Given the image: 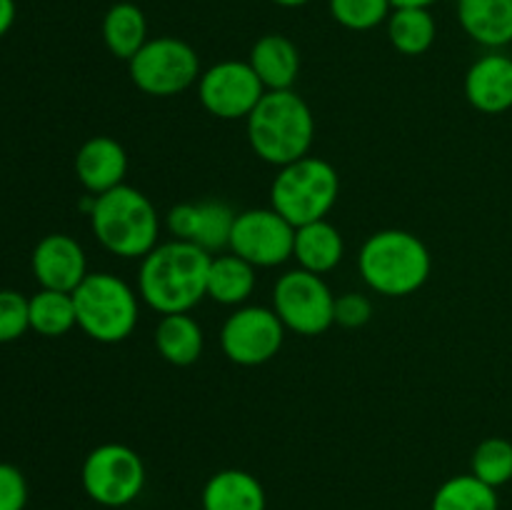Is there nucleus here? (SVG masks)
<instances>
[{
	"mask_svg": "<svg viewBox=\"0 0 512 510\" xmlns=\"http://www.w3.org/2000/svg\"><path fill=\"white\" fill-rule=\"evenodd\" d=\"M213 255L185 240L158 243L143 260L138 293L155 313H190L208 298V270Z\"/></svg>",
	"mask_w": 512,
	"mask_h": 510,
	"instance_id": "f257e3e1",
	"label": "nucleus"
},
{
	"mask_svg": "<svg viewBox=\"0 0 512 510\" xmlns=\"http://www.w3.org/2000/svg\"><path fill=\"white\" fill-rule=\"evenodd\" d=\"M245 133L260 160L283 168L310 155L315 140L313 110L295 90H268L245 118Z\"/></svg>",
	"mask_w": 512,
	"mask_h": 510,
	"instance_id": "f03ea898",
	"label": "nucleus"
},
{
	"mask_svg": "<svg viewBox=\"0 0 512 510\" xmlns=\"http://www.w3.org/2000/svg\"><path fill=\"white\" fill-rule=\"evenodd\" d=\"M88 218L98 243L118 258L143 260L158 245V210L153 200L133 185L123 183L108 193L93 195Z\"/></svg>",
	"mask_w": 512,
	"mask_h": 510,
	"instance_id": "7ed1b4c3",
	"label": "nucleus"
},
{
	"mask_svg": "<svg viewBox=\"0 0 512 510\" xmlns=\"http://www.w3.org/2000/svg\"><path fill=\"white\" fill-rule=\"evenodd\" d=\"M358 268L365 285L385 298H405L428 283L433 258L423 240L410 230H378L363 243Z\"/></svg>",
	"mask_w": 512,
	"mask_h": 510,
	"instance_id": "20e7f679",
	"label": "nucleus"
},
{
	"mask_svg": "<svg viewBox=\"0 0 512 510\" xmlns=\"http://www.w3.org/2000/svg\"><path fill=\"white\" fill-rule=\"evenodd\" d=\"M340 195V175L328 160L305 155L278 168L270 185V208L295 228L325 220Z\"/></svg>",
	"mask_w": 512,
	"mask_h": 510,
	"instance_id": "39448f33",
	"label": "nucleus"
},
{
	"mask_svg": "<svg viewBox=\"0 0 512 510\" xmlns=\"http://www.w3.org/2000/svg\"><path fill=\"white\" fill-rule=\"evenodd\" d=\"M78 328L90 340L113 345L133 335L138 325V295L113 273H88L73 290Z\"/></svg>",
	"mask_w": 512,
	"mask_h": 510,
	"instance_id": "423d86ee",
	"label": "nucleus"
},
{
	"mask_svg": "<svg viewBox=\"0 0 512 510\" xmlns=\"http://www.w3.org/2000/svg\"><path fill=\"white\" fill-rule=\"evenodd\" d=\"M128 73L135 88L145 95L170 98L198 83L203 70L193 45L173 35H160L150 38L128 60Z\"/></svg>",
	"mask_w": 512,
	"mask_h": 510,
	"instance_id": "0eeeda50",
	"label": "nucleus"
},
{
	"mask_svg": "<svg viewBox=\"0 0 512 510\" xmlns=\"http://www.w3.org/2000/svg\"><path fill=\"white\" fill-rule=\"evenodd\" d=\"M85 495L103 508H125L145 488V463L123 443H103L90 450L80 468Z\"/></svg>",
	"mask_w": 512,
	"mask_h": 510,
	"instance_id": "6e6552de",
	"label": "nucleus"
},
{
	"mask_svg": "<svg viewBox=\"0 0 512 510\" xmlns=\"http://www.w3.org/2000/svg\"><path fill=\"white\" fill-rule=\"evenodd\" d=\"M273 310L285 330L298 335H323L335 325V295L323 275L303 268L288 270L273 288Z\"/></svg>",
	"mask_w": 512,
	"mask_h": 510,
	"instance_id": "1a4fd4ad",
	"label": "nucleus"
},
{
	"mask_svg": "<svg viewBox=\"0 0 512 510\" xmlns=\"http://www.w3.org/2000/svg\"><path fill=\"white\" fill-rule=\"evenodd\" d=\"M285 340V325L278 313L265 305H240L228 315L220 330V348L225 358L243 368H255L280 353Z\"/></svg>",
	"mask_w": 512,
	"mask_h": 510,
	"instance_id": "9d476101",
	"label": "nucleus"
},
{
	"mask_svg": "<svg viewBox=\"0 0 512 510\" xmlns=\"http://www.w3.org/2000/svg\"><path fill=\"white\" fill-rule=\"evenodd\" d=\"M295 225L273 208H250L238 213L230 233V253L255 268H275L293 258Z\"/></svg>",
	"mask_w": 512,
	"mask_h": 510,
	"instance_id": "9b49d317",
	"label": "nucleus"
},
{
	"mask_svg": "<svg viewBox=\"0 0 512 510\" xmlns=\"http://www.w3.org/2000/svg\"><path fill=\"white\" fill-rule=\"evenodd\" d=\"M265 93L248 60H220L198 80L200 105L220 120H245Z\"/></svg>",
	"mask_w": 512,
	"mask_h": 510,
	"instance_id": "f8f14e48",
	"label": "nucleus"
},
{
	"mask_svg": "<svg viewBox=\"0 0 512 510\" xmlns=\"http://www.w3.org/2000/svg\"><path fill=\"white\" fill-rule=\"evenodd\" d=\"M238 213L220 200L173 205L168 213V230L175 240H185L205 253H218L230 245V233Z\"/></svg>",
	"mask_w": 512,
	"mask_h": 510,
	"instance_id": "ddd939ff",
	"label": "nucleus"
},
{
	"mask_svg": "<svg viewBox=\"0 0 512 510\" xmlns=\"http://www.w3.org/2000/svg\"><path fill=\"white\" fill-rule=\"evenodd\" d=\"M30 265L40 288L63 290V293H73L88 275L83 245L65 233H50L38 240Z\"/></svg>",
	"mask_w": 512,
	"mask_h": 510,
	"instance_id": "4468645a",
	"label": "nucleus"
},
{
	"mask_svg": "<svg viewBox=\"0 0 512 510\" xmlns=\"http://www.w3.org/2000/svg\"><path fill=\"white\" fill-rule=\"evenodd\" d=\"M75 175L90 195H103L125 183L128 153L110 135H93L75 153Z\"/></svg>",
	"mask_w": 512,
	"mask_h": 510,
	"instance_id": "2eb2a0df",
	"label": "nucleus"
},
{
	"mask_svg": "<svg viewBox=\"0 0 512 510\" xmlns=\"http://www.w3.org/2000/svg\"><path fill=\"white\" fill-rule=\"evenodd\" d=\"M465 98L485 115H500L512 108V58L488 53L465 73Z\"/></svg>",
	"mask_w": 512,
	"mask_h": 510,
	"instance_id": "dca6fc26",
	"label": "nucleus"
},
{
	"mask_svg": "<svg viewBox=\"0 0 512 510\" xmlns=\"http://www.w3.org/2000/svg\"><path fill=\"white\" fill-rule=\"evenodd\" d=\"M248 63L265 90H293L300 73V50L288 35L268 33L255 40Z\"/></svg>",
	"mask_w": 512,
	"mask_h": 510,
	"instance_id": "f3484780",
	"label": "nucleus"
},
{
	"mask_svg": "<svg viewBox=\"0 0 512 510\" xmlns=\"http://www.w3.org/2000/svg\"><path fill=\"white\" fill-rule=\"evenodd\" d=\"M203 510H265L268 495L253 473L240 468H225L210 475L200 495Z\"/></svg>",
	"mask_w": 512,
	"mask_h": 510,
	"instance_id": "a211bd4d",
	"label": "nucleus"
},
{
	"mask_svg": "<svg viewBox=\"0 0 512 510\" xmlns=\"http://www.w3.org/2000/svg\"><path fill=\"white\" fill-rule=\"evenodd\" d=\"M458 20L485 48L498 50L512 43V0H458Z\"/></svg>",
	"mask_w": 512,
	"mask_h": 510,
	"instance_id": "6ab92c4d",
	"label": "nucleus"
},
{
	"mask_svg": "<svg viewBox=\"0 0 512 510\" xmlns=\"http://www.w3.org/2000/svg\"><path fill=\"white\" fill-rule=\"evenodd\" d=\"M343 255V235L328 218L295 228L293 258L298 260V268L315 275H325L333 268H338Z\"/></svg>",
	"mask_w": 512,
	"mask_h": 510,
	"instance_id": "aec40b11",
	"label": "nucleus"
},
{
	"mask_svg": "<svg viewBox=\"0 0 512 510\" xmlns=\"http://www.w3.org/2000/svg\"><path fill=\"white\" fill-rule=\"evenodd\" d=\"M203 345V328L190 313L163 315L160 323L155 325V348L165 363L188 368V365L198 363V358L203 355Z\"/></svg>",
	"mask_w": 512,
	"mask_h": 510,
	"instance_id": "412c9836",
	"label": "nucleus"
},
{
	"mask_svg": "<svg viewBox=\"0 0 512 510\" xmlns=\"http://www.w3.org/2000/svg\"><path fill=\"white\" fill-rule=\"evenodd\" d=\"M255 283H258V278H255V265H250L240 255L225 253L213 255V260H210L208 298L215 300V303L240 308L253 295Z\"/></svg>",
	"mask_w": 512,
	"mask_h": 510,
	"instance_id": "4be33fe9",
	"label": "nucleus"
},
{
	"mask_svg": "<svg viewBox=\"0 0 512 510\" xmlns=\"http://www.w3.org/2000/svg\"><path fill=\"white\" fill-rule=\"evenodd\" d=\"M148 20L133 3H115L103 18V43L118 60L128 63L148 43Z\"/></svg>",
	"mask_w": 512,
	"mask_h": 510,
	"instance_id": "5701e85b",
	"label": "nucleus"
},
{
	"mask_svg": "<svg viewBox=\"0 0 512 510\" xmlns=\"http://www.w3.org/2000/svg\"><path fill=\"white\" fill-rule=\"evenodd\" d=\"M385 25H388L390 45L410 58L428 53L438 35L430 8H393Z\"/></svg>",
	"mask_w": 512,
	"mask_h": 510,
	"instance_id": "b1692460",
	"label": "nucleus"
},
{
	"mask_svg": "<svg viewBox=\"0 0 512 510\" xmlns=\"http://www.w3.org/2000/svg\"><path fill=\"white\" fill-rule=\"evenodd\" d=\"M78 325L73 293L40 288L30 295V330L43 338H60Z\"/></svg>",
	"mask_w": 512,
	"mask_h": 510,
	"instance_id": "393cba45",
	"label": "nucleus"
},
{
	"mask_svg": "<svg viewBox=\"0 0 512 510\" xmlns=\"http://www.w3.org/2000/svg\"><path fill=\"white\" fill-rule=\"evenodd\" d=\"M430 510H500L498 490L473 473L455 475L435 490Z\"/></svg>",
	"mask_w": 512,
	"mask_h": 510,
	"instance_id": "a878e982",
	"label": "nucleus"
},
{
	"mask_svg": "<svg viewBox=\"0 0 512 510\" xmlns=\"http://www.w3.org/2000/svg\"><path fill=\"white\" fill-rule=\"evenodd\" d=\"M470 473L490 488H503L512 480V443L505 438H485L470 458Z\"/></svg>",
	"mask_w": 512,
	"mask_h": 510,
	"instance_id": "bb28decb",
	"label": "nucleus"
},
{
	"mask_svg": "<svg viewBox=\"0 0 512 510\" xmlns=\"http://www.w3.org/2000/svg\"><path fill=\"white\" fill-rule=\"evenodd\" d=\"M328 8L335 23L358 33L388 23L393 13L390 0H328Z\"/></svg>",
	"mask_w": 512,
	"mask_h": 510,
	"instance_id": "cd10ccee",
	"label": "nucleus"
},
{
	"mask_svg": "<svg viewBox=\"0 0 512 510\" xmlns=\"http://www.w3.org/2000/svg\"><path fill=\"white\" fill-rule=\"evenodd\" d=\"M30 330V298L20 290H0V343H13Z\"/></svg>",
	"mask_w": 512,
	"mask_h": 510,
	"instance_id": "c85d7f7f",
	"label": "nucleus"
},
{
	"mask_svg": "<svg viewBox=\"0 0 512 510\" xmlns=\"http://www.w3.org/2000/svg\"><path fill=\"white\" fill-rule=\"evenodd\" d=\"M28 480L13 463H0V510H25Z\"/></svg>",
	"mask_w": 512,
	"mask_h": 510,
	"instance_id": "c756f323",
	"label": "nucleus"
},
{
	"mask_svg": "<svg viewBox=\"0 0 512 510\" xmlns=\"http://www.w3.org/2000/svg\"><path fill=\"white\" fill-rule=\"evenodd\" d=\"M373 318V303L363 293L335 295V323L343 328H363Z\"/></svg>",
	"mask_w": 512,
	"mask_h": 510,
	"instance_id": "7c9ffc66",
	"label": "nucleus"
},
{
	"mask_svg": "<svg viewBox=\"0 0 512 510\" xmlns=\"http://www.w3.org/2000/svg\"><path fill=\"white\" fill-rule=\"evenodd\" d=\"M15 13H18V8H15V0H0V38H3V35H8V30L13 28Z\"/></svg>",
	"mask_w": 512,
	"mask_h": 510,
	"instance_id": "2f4dec72",
	"label": "nucleus"
},
{
	"mask_svg": "<svg viewBox=\"0 0 512 510\" xmlns=\"http://www.w3.org/2000/svg\"><path fill=\"white\" fill-rule=\"evenodd\" d=\"M390 3H393V8H430L438 0H390Z\"/></svg>",
	"mask_w": 512,
	"mask_h": 510,
	"instance_id": "473e14b6",
	"label": "nucleus"
},
{
	"mask_svg": "<svg viewBox=\"0 0 512 510\" xmlns=\"http://www.w3.org/2000/svg\"><path fill=\"white\" fill-rule=\"evenodd\" d=\"M273 3L280 5V8H303L310 0H273Z\"/></svg>",
	"mask_w": 512,
	"mask_h": 510,
	"instance_id": "72a5a7b5",
	"label": "nucleus"
}]
</instances>
